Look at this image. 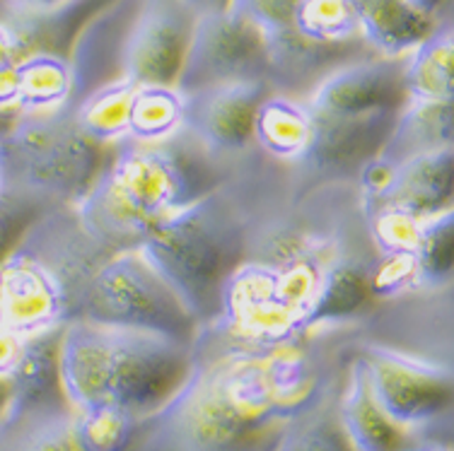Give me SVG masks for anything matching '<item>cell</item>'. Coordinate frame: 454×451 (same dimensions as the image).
<instances>
[{"label": "cell", "mask_w": 454, "mask_h": 451, "mask_svg": "<svg viewBox=\"0 0 454 451\" xmlns=\"http://www.w3.org/2000/svg\"><path fill=\"white\" fill-rule=\"evenodd\" d=\"M367 389L394 425L406 437L435 432L452 408V379L419 360L375 353L363 362Z\"/></svg>", "instance_id": "obj_7"}, {"label": "cell", "mask_w": 454, "mask_h": 451, "mask_svg": "<svg viewBox=\"0 0 454 451\" xmlns=\"http://www.w3.org/2000/svg\"><path fill=\"white\" fill-rule=\"evenodd\" d=\"M403 87L413 102H454L452 19H445L403 58Z\"/></svg>", "instance_id": "obj_19"}, {"label": "cell", "mask_w": 454, "mask_h": 451, "mask_svg": "<svg viewBox=\"0 0 454 451\" xmlns=\"http://www.w3.org/2000/svg\"><path fill=\"white\" fill-rule=\"evenodd\" d=\"M136 82L119 78L97 87L68 106L73 121L95 145H116L129 138V105Z\"/></svg>", "instance_id": "obj_20"}, {"label": "cell", "mask_w": 454, "mask_h": 451, "mask_svg": "<svg viewBox=\"0 0 454 451\" xmlns=\"http://www.w3.org/2000/svg\"><path fill=\"white\" fill-rule=\"evenodd\" d=\"M5 189L46 206L85 196L99 172V145L82 136L70 109L46 116H15L0 133Z\"/></svg>", "instance_id": "obj_4"}, {"label": "cell", "mask_w": 454, "mask_h": 451, "mask_svg": "<svg viewBox=\"0 0 454 451\" xmlns=\"http://www.w3.org/2000/svg\"><path fill=\"white\" fill-rule=\"evenodd\" d=\"M336 420L353 451H406L416 444L380 410L367 389L363 367L356 365L336 403Z\"/></svg>", "instance_id": "obj_15"}, {"label": "cell", "mask_w": 454, "mask_h": 451, "mask_svg": "<svg viewBox=\"0 0 454 451\" xmlns=\"http://www.w3.org/2000/svg\"><path fill=\"white\" fill-rule=\"evenodd\" d=\"M375 191L380 210H399L411 217H433L452 210V148L409 157L394 167H380Z\"/></svg>", "instance_id": "obj_13"}, {"label": "cell", "mask_w": 454, "mask_h": 451, "mask_svg": "<svg viewBox=\"0 0 454 451\" xmlns=\"http://www.w3.org/2000/svg\"><path fill=\"white\" fill-rule=\"evenodd\" d=\"M452 210L426 217L420 227L419 244L413 252L416 280L440 283L452 270Z\"/></svg>", "instance_id": "obj_25"}, {"label": "cell", "mask_w": 454, "mask_h": 451, "mask_svg": "<svg viewBox=\"0 0 454 451\" xmlns=\"http://www.w3.org/2000/svg\"><path fill=\"white\" fill-rule=\"evenodd\" d=\"M403 58L367 56L346 63L329 73L305 102L322 116L402 112L409 102L403 87Z\"/></svg>", "instance_id": "obj_9"}, {"label": "cell", "mask_w": 454, "mask_h": 451, "mask_svg": "<svg viewBox=\"0 0 454 451\" xmlns=\"http://www.w3.org/2000/svg\"><path fill=\"white\" fill-rule=\"evenodd\" d=\"M78 319L148 330L189 343L193 319L140 252H119L97 266L82 290Z\"/></svg>", "instance_id": "obj_5"}, {"label": "cell", "mask_w": 454, "mask_h": 451, "mask_svg": "<svg viewBox=\"0 0 454 451\" xmlns=\"http://www.w3.org/2000/svg\"><path fill=\"white\" fill-rule=\"evenodd\" d=\"M196 18L182 0H143L129 29L121 75L136 85H175Z\"/></svg>", "instance_id": "obj_8"}, {"label": "cell", "mask_w": 454, "mask_h": 451, "mask_svg": "<svg viewBox=\"0 0 454 451\" xmlns=\"http://www.w3.org/2000/svg\"><path fill=\"white\" fill-rule=\"evenodd\" d=\"M245 239L225 210L201 198L165 217L138 252L192 319L223 312L227 278L239 266Z\"/></svg>", "instance_id": "obj_3"}, {"label": "cell", "mask_w": 454, "mask_h": 451, "mask_svg": "<svg viewBox=\"0 0 454 451\" xmlns=\"http://www.w3.org/2000/svg\"><path fill=\"white\" fill-rule=\"evenodd\" d=\"M409 5L435 22L452 19V0H409Z\"/></svg>", "instance_id": "obj_28"}, {"label": "cell", "mask_w": 454, "mask_h": 451, "mask_svg": "<svg viewBox=\"0 0 454 451\" xmlns=\"http://www.w3.org/2000/svg\"><path fill=\"white\" fill-rule=\"evenodd\" d=\"M184 130V95L175 85H136L129 105V138L165 145Z\"/></svg>", "instance_id": "obj_21"}, {"label": "cell", "mask_w": 454, "mask_h": 451, "mask_svg": "<svg viewBox=\"0 0 454 451\" xmlns=\"http://www.w3.org/2000/svg\"><path fill=\"white\" fill-rule=\"evenodd\" d=\"M18 116H46L68 109L73 73L66 53L27 51L15 63Z\"/></svg>", "instance_id": "obj_18"}, {"label": "cell", "mask_w": 454, "mask_h": 451, "mask_svg": "<svg viewBox=\"0 0 454 451\" xmlns=\"http://www.w3.org/2000/svg\"><path fill=\"white\" fill-rule=\"evenodd\" d=\"M454 102H413L409 99L394 121L385 148L375 157V165L394 167L409 157L452 148Z\"/></svg>", "instance_id": "obj_16"}, {"label": "cell", "mask_w": 454, "mask_h": 451, "mask_svg": "<svg viewBox=\"0 0 454 451\" xmlns=\"http://www.w3.org/2000/svg\"><path fill=\"white\" fill-rule=\"evenodd\" d=\"M406 451H442V449H440V444H433V447H423V449H419V444H416V447H411V449H406ZM445 451H450V449H445Z\"/></svg>", "instance_id": "obj_30"}, {"label": "cell", "mask_w": 454, "mask_h": 451, "mask_svg": "<svg viewBox=\"0 0 454 451\" xmlns=\"http://www.w3.org/2000/svg\"><path fill=\"white\" fill-rule=\"evenodd\" d=\"M266 78V42L252 22L235 15L232 10L196 18L186 58L175 82L182 95H192L206 87Z\"/></svg>", "instance_id": "obj_6"}, {"label": "cell", "mask_w": 454, "mask_h": 451, "mask_svg": "<svg viewBox=\"0 0 454 451\" xmlns=\"http://www.w3.org/2000/svg\"><path fill=\"white\" fill-rule=\"evenodd\" d=\"M189 374V347L182 340L85 319L61 330L59 377L70 410L116 408L145 423Z\"/></svg>", "instance_id": "obj_1"}, {"label": "cell", "mask_w": 454, "mask_h": 451, "mask_svg": "<svg viewBox=\"0 0 454 451\" xmlns=\"http://www.w3.org/2000/svg\"><path fill=\"white\" fill-rule=\"evenodd\" d=\"M143 420L116 408L70 410V434L78 451H131Z\"/></svg>", "instance_id": "obj_22"}, {"label": "cell", "mask_w": 454, "mask_h": 451, "mask_svg": "<svg viewBox=\"0 0 454 451\" xmlns=\"http://www.w3.org/2000/svg\"><path fill=\"white\" fill-rule=\"evenodd\" d=\"M315 116L305 99L269 92L254 116L252 140L276 159L302 162L312 143Z\"/></svg>", "instance_id": "obj_17"}, {"label": "cell", "mask_w": 454, "mask_h": 451, "mask_svg": "<svg viewBox=\"0 0 454 451\" xmlns=\"http://www.w3.org/2000/svg\"><path fill=\"white\" fill-rule=\"evenodd\" d=\"M10 121H12V119H10ZM5 128H8V123H5V126H0V133H3ZM3 189H5V183H3V172H0V196H3Z\"/></svg>", "instance_id": "obj_31"}, {"label": "cell", "mask_w": 454, "mask_h": 451, "mask_svg": "<svg viewBox=\"0 0 454 451\" xmlns=\"http://www.w3.org/2000/svg\"><path fill=\"white\" fill-rule=\"evenodd\" d=\"M269 92L266 80H252L184 95V130L206 152H239L252 143L254 116Z\"/></svg>", "instance_id": "obj_10"}, {"label": "cell", "mask_w": 454, "mask_h": 451, "mask_svg": "<svg viewBox=\"0 0 454 451\" xmlns=\"http://www.w3.org/2000/svg\"><path fill=\"white\" fill-rule=\"evenodd\" d=\"M293 29L317 43L363 42L353 0H300Z\"/></svg>", "instance_id": "obj_24"}, {"label": "cell", "mask_w": 454, "mask_h": 451, "mask_svg": "<svg viewBox=\"0 0 454 451\" xmlns=\"http://www.w3.org/2000/svg\"><path fill=\"white\" fill-rule=\"evenodd\" d=\"M367 292H370V283L365 276L350 263H339L322 273V278H317L302 319L307 323H317L350 316L363 307Z\"/></svg>", "instance_id": "obj_23"}, {"label": "cell", "mask_w": 454, "mask_h": 451, "mask_svg": "<svg viewBox=\"0 0 454 451\" xmlns=\"http://www.w3.org/2000/svg\"><path fill=\"white\" fill-rule=\"evenodd\" d=\"M312 143L302 162L317 172L346 174L367 167L394 128L399 112H380L367 116H322L315 113Z\"/></svg>", "instance_id": "obj_12"}, {"label": "cell", "mask_w": 454, "mask_h": 451, "mask_svg": "<svg viewBox=\"0 0 454 451\" xmlns=\"http://www.w3.org/2000/svg\"><path fill=\"white\" fill-rule=\"evenodd\" d=\"M182 133L165 145L126 140L129 148L97 172L80 208L82 229L97 246L140 244L165 217L206 198L203 148L196 140V148H184Z\"/></svg>", "instance_id": "obj_2"}, {"label": "cell", "mask_w": 454, "mask_h": 451, "mask_svg": "<svg viewBox=\"0 0 454 451\" xmlns=\"http://www.w3.org/2000/svg\"><path fill=\"white\" fill-rule=\"evenodd\" d=\"M143 0H106L95 10L68 43V63L73 73L70 106L97 87L123 78V51L136 12Z\"/></svg>", "instance_id": "obj_11"}, {"label": "cell", "mask_w": 454, "mask_h": 451, "mask_svg": "<svg viewBox=\"0 0 454 451\" xmlns=\"http://www.w3.org/2000/svg\"><path fill=\"white\" fill-rule=\"evenodd\" d=\"M353 8L363 42L382 58L409 56L440 25L411 8L409 0H353Z\"/></svg>", "instance_id": "obj_14"}, {"label": "cell", "mask_w": 454, "mask_h": 451, "mask_svg": "<svg viewBox=\"0 0 454 451\" xmlns=\"http://www.w3.org/2000/svg\"><path fill=\"white\" fill-rule=\"evenodd\" d=\"M186 8L192 10L193 18H208V15H220L230 8V0H182Z\"/></svg>", "instance_id": "obj_29"}, {"label": "cell", "mask_w": 454, "mask_h": 451, "mask_svg": "<svg viewBox=\"0 0 454 451\" xmlns=\"http://www.w3.org/2000/svg\"><path fill=\"white\" fill-rule=\"evenodd\" d=\"M297 5L300 0H230L227 10L252 22L262 35H276L293 29Z\"/></svg>", "instance_id": "obj_27"}, {"label": "cell", "mask_w": 454, "mask_h": 451, "mask_svg": "<svg viewBox=\"0 0 454 451\" xmlns=\"http://www.w3.org/2000/svg\"><path fill=\"white\" fill-rule=\"evenodd\" d=\"M278 451H353L336 420V410L317 406L290 427Z\"/></svg>", "instance_id": "obj_26"}]
</instances>
